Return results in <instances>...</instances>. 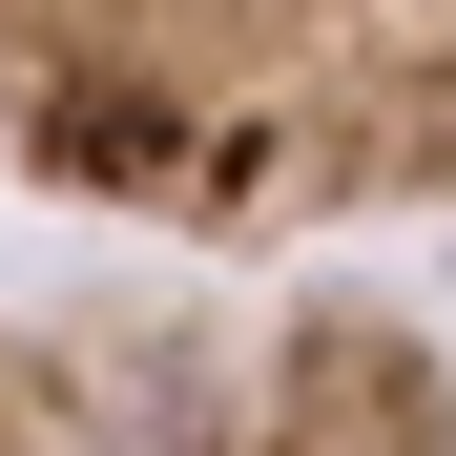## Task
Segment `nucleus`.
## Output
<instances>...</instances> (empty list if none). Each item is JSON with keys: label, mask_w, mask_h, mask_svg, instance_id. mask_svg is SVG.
Here are the masks:
<instances>
[{"label": "nucleus", "mask_w": 456, "mask_h": 456, "mask_svg": "<svg viewBox=\"0 0 456 456\" xmlns=\"http://www.w3.org/2000/svg\"><path fill=\"white\" fill-rule=\"evenodd\" d=\"M0 167L187 270L456 208V0H0Z\"/></svg>", "instance_id": "obj_1"}, {"label": "nucleus", "mask_w": 456, "mask_h": 456, "mask_svg": "<svg viewBox=\"0 0 456 456\" xmlns=\"http://www.w3.org/2000/svg\"><path fill=\"white\" fill-rule=\"evenodd\" d=\"M0 456H456V353L290 270H104L0 312Z\"/></svg>", "instance_id": "obj_2"}]
</instances>
